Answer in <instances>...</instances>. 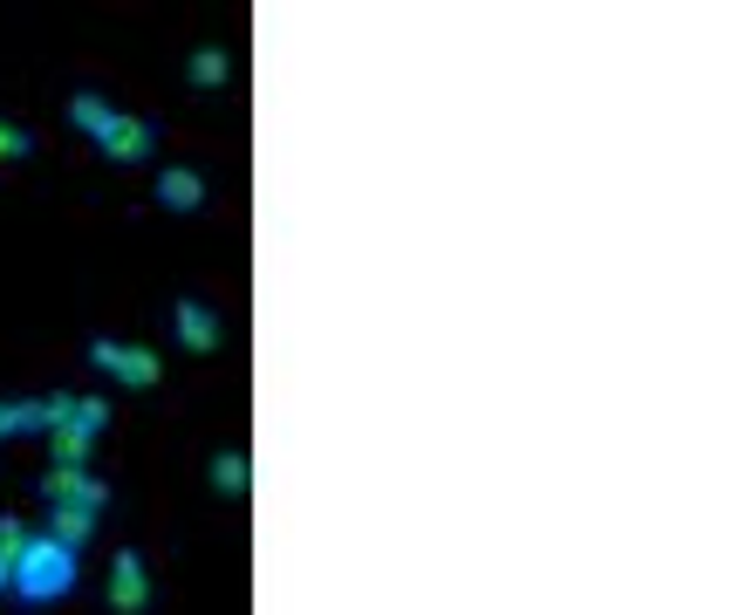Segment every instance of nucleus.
Segmentation results:
<instances>
[{
	"mask_svg": "<svg viewBox=\"0 0 731 615\" xmlns=\"http://www.w3.org/2000/svg\"><path fill=\"white\" fill-rule=\"evenodd\" d=\"M75 567H83V561H75V547H62V541H49V533H42V541H28L21 561L8 567V588H14L21 602H62V595L75 588Z\"/></svg>",
	"mask_w": 731,
	"mask_h": 615,
	"instance_id": "f257e3e1",
	"label": "nucleus"
},
{
	"mask_svg": "<svg viewBox=\"0 0 731 615\" xmlns=\"http://www.w3.org/2000/svg\"><path fill=\"white\" fill-rule=\"evenodd\" d=\"M49 500H55V506H90V513H96L110 492H103L83 465H55V472H49Z\"/></svg>",
	"mask_w": 731,
	"mask_h": 615,
	"instance_id": "f03ea898",
	"label": "nucleus"
},
{
	"mask_svg": "<svg viewBox=\"0 0 731 615\" xmlns=\"http://www.w3.org/2000/svg\"><path fill=\"white\" fill-rule=\"evenodd\" d=\"M110 602L124 608V615H137V608L151 602V582H144V561H137V554H116V567H110Z\"/></svg>",
	"mask_w": 731,
	"mask_h": 615,
	"instance_id": "7ed1b4c3",
	"label": "nucleus"
},
{
	"mask_svg": "<svg viewBox=\"0 0 731 615\" xmlns=\"http://www.w3.org/2000/svg\"><path fill=\"white\" fill-rule=\"evenodd\" d=\"M103 151H110L116 164H137V157L151 151V123H137V116H116L110 131H103Z\"/></svg>",
	"mask_w": 731,
	"mask_h": 615,
	"instance_id": "20e7f679",
	"label": "nucleus"
},
{
	"mask_svg": "<svg viewBox=\"0 0 731 615\" xmlns=\"http://www.w3.org/2000/svg\"><path fill=\"white\" fill-rule=\"evenodd\" d=\"M178 336H185V349H219V315L198 301H178Z\"/></svg>",
	"mask_w": 731,
	"mask_h": 615,
	"instance_id": "39448f33",
	"label": "nucleus"
},
{
	"mask_svg": "<svg viewBox=\"0 0 731 615\" xmlns=\"http://www.w3.org/2000/svg\"><path fill=\"white\" fill-rule=\"evenodd\" d=\"M110 377H124L131 390H151V383H157V356H151V349H116V356H110Z\"/></svg>",
	"mask_w": 731,
	"mask_h": 615,
	"instance_id": "423d86ee",
	"label": "nucleus"
},
{
	"mask_svg": "<svg viewBox=\"0 0 731 615\" xmlns=\"http://www.w3.org/2000/svg\"><path fill=\"white\" fill-rule=\"evenodd\" d=\"M90 526H96V513H90V506H55V526H49V541H62V547H75V554H83Z\"/></svg>",
	"mask_w": 731,
	"mask_h": 615,
	"instance_id": "0eeeda50",
	"label": "nucleus"
},
{
	"mask_svg": "<svg viewBox=\"0 0 731 615\" xmlns=\"http://www.w3.org/2000/svg\"><path fill=\"white\" fill-rule=\"evenodd\" d=\"M69 123H75V131H90V137H103L110 123H116V110H110L103 96H75V103H69Z\"/></svg>",
	"mask_w": 731,
	"mask_h": 615,
	"instance_id": "6e6552de",
	"label": "nucleus"
},
{
	"mask_svg": "<svg viewBox=\"0 0 731 615\" xmlns=\"http://www.w3.org/2000/svg\"><path fill=\"white\" fill-rule=\"evenodd\" d=\"M157 198H165V205H172V213H192V205H198V198H206V185H198L192 172H165V185H157Z\"/></svg>",
	"mask_w": 731,
	"mask_h": 615,
	"instance_id": "1a4fd4ad",
	"label": "nucleus"
},
{
	"mask_svg": "<svg viewBox=\"0 0 731 615\" xmlns=\"http://www.w3.org/2000/svg\"><path fill=\"white\" fill-rule=\"evenodd\" d=\"M247 479H254V472H247L239 451H219V459H213V485H219V492H247Z\"/></svg>",
	"mask_w": 731,
	"mask_h": 615,
	"instance_id": "9d476101",
	"label": "nucleus"
},
{
	"mask_svg": "<svg viewBox=\"0 0 731 615\" xmlns=\"http://www.w3.org/2000/svg\"><path fill=\"white\" fill-rule=\"evenodd\" d=\"M83 459H90V431L55 424V465H83Z\"/></svg>",
	"mask_w": 731,
	"mask_h": 615,
	"instance_id": "9b49d317",
	"label": "nucleus"
},
{
	"mask_svg": "<svg viewBox=\"0 0 731 615\" xmlns=\"http://www.w3.org/2000/svg\"><path fill=\"white\" fill-rule=\"evenodd\" d=\"M192 82H198V90H219V82H226V49H198Z\"/></svg>",
	"mask_w": 731,
	"mask_h": 615,
	"instance_id": "f8f14e48",
	"label": "nucleus"
},
{
	"mask_svg": "<svg viewBox=\"0 0 731 615\" xmlns=\"http://www.w3.org/2000/svg\"><path fill=\"white\" fill-rule=\"evenodd\" d=\"M69 424H75V431H90V438H96V431L110 424V403H103V397H75V418H69Z\"/></svg>",
	"mask_w": 731,
	"mask_h": 615,
	"instance_id": "ddd939ff",
	"label": "nucleus"
},
{
	"mask_svg": "<svg viewBox=\"0 0 731 615\" xmlns=\"http://www.w3.org/2000/svg\"><path fill=\"white\" fill-rule=\"evenodd\" d=\"M21 547H28L21 520H0V567H14V561H21Z\"/></svg>",
	"mask_w": 731,
	"mask_h": 615,
	"instance_id": "4468645a",
	"label": "nucleus"
},
{
	"mask_svg": "<svg viewBox=\"0 0 731 615\" xmlns=\"http://www.w3.org/2000/svg\"><path fill=\"white\" fill-rule=\"evenodd\" d=\"M14 410V431H49V410L42 403H8Z\"/></svg>",
	"mask_w": 731,
	"mask_h": 615,
	"instance_id": "2eb2a0df",
	"label": "nucleus"
},
{
	"mask_svg": "<svg viewBox=\"0 0 731 615\" xmlns=\"http://www.w3.org/2000/svg\"><path fill=\"white\" fill-rule=\"evenodd\" d=\"M0 157H28V131H8V123H0Z\"/></svg>",
	"mask_w": 731,
	"mask_h": 615,
	"instance_id": "dca6fc26",
	"label": "nucleus"
},
{
	"mask_svg": "<svg viewBox=\"0 0 731 615\" xmlns=\"http://www.w3.org/2000/svg\"><path fill=\"white\" fill-rule=\"evenodd\" d=\"M8 431H14V410H8V403H0V438H8Z\"/></svg>",
	"mask_w": 731,
	"mask_h": 615,
	"instance_id": "f3484780",
	"label": "nucleus"
}]
</instances>
